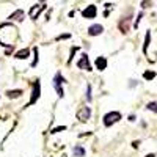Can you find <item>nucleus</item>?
Wrapping results in <instances>:
<instances>
[{
    "mask_svg": "<svg viewBox=\"0 0 157 157\" xmlns=\"http://www.w3.org/2000/svg\"><path fill=\"white\" fill-rule=\"evenodd\" d=\"M120 30H121V33H129V27H130V16H127V17H123L121 21H120Z\"/></svg>",
    "mask_w": 157,
    "mask_h": 157,
    "instance_id": "obj_7",
    "label": "nucleus"
},
{
    "mask_svg": "<svg viewBox=\"0 0 157 157\" xmlns=\"http://www.w3.org/2000/svg\"><path fill=\"white\" fill-rule=\"evenodd\" d=\"M72 154H74L75 157H85V148L80 146V145H75L74 149H72Z\"/></svg>",
    "mask_w": 157,
    "mask_h": 157,
    "instance_id": "obj_14",
    "label": "nucleus"
},
{
    "mask_svg": "<svg viewBox=\"0 0 157 157\" xmlns=\"http://www.w3.org/2000/svg\"><path fill=\"white\" fill-rule=\"evenodd\" d=\"M24 94V91L22 90H8L6 91V98L8 99H17Z\"/></svg>",
    "mask_w": 157,
    "mask_h": 157,
    "instance_id": "obj_12",
    "label": "nucleus"
},
{
    "mask_svg": "<svg viewBox=\"0 0 157 157\" xmlns=\"http://www.w3.org/2000/svg\"><path fill=\"white\" fill-rule=\"evenodd\" d=\"M68 38H71L69 33H66V35H60V36H57L55 39H57V41H60V39H68Z\"/></svg>",
    "mask_w": 157,
    "mask_h": 157,
    "instance_id": "obj_22",
    "label": "nucleus"
},
{
    "mask_svg": "<svg viewBox=\"0 0 157 157\" xmlns=\"http://www.w3.org/2000/svg\"><path fill=\"white\" fill-rule=\"evenodd\" d=\"M29 55H30V49H22V50H19V52H16V58L17 60H25V58H29Z\"/></svg>",
    "mask_w": 157,
    "mask_h": 157,
    "instance_id": "obj_13",
    "label": "nucleus"
},
{
    "mask_svg": "<svg viewBox=\"0 0 157 157\" xmlns=\"http://www.w3.org/2000/svg\"><path fill=\"white\" fill-rule=\"evenodd\" d=\"M151 5V0H143L141 2V8H148Z\"/></svg>",
    "mask_w": 157,
    "mask_h": 157,
    "instance_id": "obj_23",
    "label": "nucleus"
},
{
    "mask_svg": "<svg viewBox=\"0 0 157 157\" xmlns=\"http://www.w3.org/2000/svg\"><path fill=\"white\" fill-rule=\"evenodd\" d=\"M39 96H41V83H39V80H35L33 88H32V96H30V101H29V104H27V107L36 104L38 99H39Z\"/></svg>",
    "mask_w": 157,
    "mask_h": 157,
    "instance_id": "obj_2",
    "label": "nucleus"
},
{
    "mask_svg": "<svg viewBox=\"0 0 157 157\" xmlns=\"http://www.w3.org/2000/svg\"><path fill=\"white\" fill-rule=\"evenodd\" d=\"M61 157H66V155H61Z\"/></svg>",
    "mask_w": 157,
    "mask_h": 157,
    "instance_id": "obj_27",
    "label": "nucleus"
},
{
    "mask_svg": "<svg viewBox=\"0 0 157 157\" xmlns=\"http://www.w3.org/2000/svg\"><path fill=\"white\" fill-rule=\"evenodd\" d=\"M77 66H78V69H83V71H93L91 69V64H90V58H88V55L86 54H83L82 55V58L77 61Z\"/></svg>",
    "mask_w": 157,
    "mask_h": 157,
    "instance_id": "obj_5",
    "label": "nucleus"
},
{
    "mask_svg": "<svg viewBox=\"0 0 157 157\" xmlns=\"http://www.w3.org/2000/svg\"><path fill=\"white\" fill-rule=\"evenodd\" d=\"M149 43H151V32L148 30L146 32V36H145V44H143V54H148V47H149Z\"/></svg>",
    "mask_w": 157,
    "mask_h": 157,
    "instance_id": "obj_15",
    "label": "nucleus"
},
{
    "mask_svg": "<svg viewBox=\"0 0 157 157\" xmlns=\"http://www.w3.org/2000/svg\"><path fill=\"white\" fill-rule=\"evenodd\" d=\"M102 120H104V126H105V127H110V126L116 124L118 121L121 120V113H120V112H109V113L104 115Z\"/></svg>",
    "mask_w": 157,
    "mask_h": 157,
    "instance_id": "obj_1",
    "label": "nucleus"
},
{
    "mask_svg": "<svg viewBox=\"0 0 157 157\" xmlns=\"http://www.w3.org/2000/svg\"><path fill=\"white\" fill-rule=\"evenodd\" d=\"M143 78H145V80H152V78H155V72L154 71H145L143 72Z\"/></svg>",
    "mask_w": 157,
    "mask_h": 157,
    "instance_id": "obj_16",
    "label": "nucleus"
},
{
    "mask_svg": "<svg viewBox=\"0 0 157 157\" xmlns=\"http://www.w3.org/2000/svg\"><path fill=\"white\" fill-rule=\"evenodd\" d=\"M90 116H91V109L90 107H82L80 110L77 112V120L80 121V123H86L90 120Z\"/></svg>",
    "mask_w": 157,
    "mask_h": 157,
    "instance_id": "obj_4",
    "label": "nucleus"
},
{
    "mask_svg": "<svg viewBox=\"0 0 157 157\" xmlns=\"http://www.w3.org/2000/svg\"><path fill=\"white\" fill-rule=\"evenodd\" d=\"M145 157H155V154H148V155H145Z\"/></svg>",
    "mask_w": 157,
    "mask_h": 157,
    "instance_id": "obj_25",
    "label": "nucleus"
},
{
    "mask_svg": "<svg viewBox=\"0 0 157 157\" xmlns=\"http://www.w3.org/2000/svg\"><path fill=\"white\" fill-rule=\"evenodd\" d=\"M44 5H35L32 10H30V13H29V14H30V17L35 21V19H38V16L39 14H41V11H44Z\"/></svg>",
    "mask_w": 157,
    "mask_h": 157,
    "instance_id": "obj_10",
    "label": "nucleus"
},
{
    "mask_svg": "<svg viewBox=\"0 0 157 157\" xmlns=\"http://www.w3.org/2000/svg\"><path fill=\"white\" fill-rule=\"evenodd\" d=\"M33 52H35V58H33V61H32V64H30L32 68H35L36 64H38V47H35V49H33Z\"/></svg>",
    "mask_w": 157,
    "mask_h": 157,
    "instance_id": "obj_18",
    "label": "nucleus"
},
{
    "mask_svg": "<svg viewBox=\"0 0 157 157\" xmlns=\"http://www.w3.org/2000/svg\"><path fill=\"white\" fill-rule=\"evenodd\" d=\"M63 83H64V77H63L60 72H57V74H55V77H54V88H55V91H57L58 98H63V96H64Z\"/></svg>",
    "mask_w": 157,
    "mask_h": 157,
    "instance_id": "obj_3",
    "label": "nucleus"
},
{
    "mask_svg": "<svg viewBox=\"0 0 157 157\" xmlns=\"http://www.w3.org/2000/svg\"><path fill=\"white\" fill-rule=\"evenodd\" d=\"M41 2H46V0H41Z\"/></svg>",
    "mask_w": 157,
    "mask_h": 157,
    "instance_id": "obj_26",
    "label": "nucleus"
},
{
    "mask_svg": "<svg viewBox=\"0 0 157 157\" xmlns=\"http://www.w3.org/2000/svg\"><path fill=\"white\" fill-rule=\"evenodd\" d=\"M141 17H143V13H140V14L137 16V21H135V24H134V27H135V29L138 27V24H140V21H141Z\"/></svg>",
    "mask_w": 157,
    "mask_h": 157,
    "instance_id": "obj_21",
    "label": "nucleus"
},
{
    "mask_svg": "<svg viewBox=\"0 0 157 157\" xmlns=\"http://www.w3.org/2000/svg\"><path fill=\"white\" fill-rule=\"evenodd\" d=\"M104 32V27L101 24H94V25H91V27L88 29V35L90 36H98V35H102Z\"/></svg>",
    "mask_w": 157,
    "mask_h": 157,
    "instance_id": "obj_9",
    "label": "nucleus"
},
{
    "mask_svg": "<svg viewBox=\"0 0 157 157\" xmlns=\"http://www.w3.org/2000/svg\"><path fill=\"white\" fill-rule=\"evenodd\" d=\"M94 64H96V69H98V71L107 69V58H105V57H98L96 61H94Z\"/></svg>",
    "mask_w": 157,
    "mask_h": 157,
    "instance_id": "obj_11",
    "label": "nucleus"
},
{
    "mask_svg": "<svg viewBox=\"0 0 157 157\" xmlns=\"http://www.w3.org/2000/svg\"><path fill=\"white\" fill-rule=\"evenodd\" d=\"M61 130H66V126H60V127H55V129L52 130L50 134H58V132H61Z\"/></svg>",
    "mask_w": 157,
    "mask_h": 157,
    "instance_id": "obj_19",
    "label": "nucleus"
},
{
    "mask_svg": "<svg viewBox=\"0 0 157 157\" xmlns=\"http://www.w3.org/2000/svg\"><path fill=\"white\" fill-rule=\"evenodd\" d=\"M86 101H88V102L91 101V86H90V85L86 86Z\"/></svg>",
    "mask_w": 157,
    "mask_h": 157,
    "instance_id": "obj_20",
    "label": "nucleus"
},
{
    "mask_svg": "<svg viewBox=\"0 0 157 157\" xmlns=\"http://www.w3.org/2000/svg\"><path fill=\"white\" fill-rule=\"evenodd\" d=\"M96 14H98V8H96L94 5H88V6L82 11V16H83L85 19H94Z\"/></svg>",
    "mask_w": 157,
    "mask_h": 157,
    "instance_id": "obj_6",
    "label": "nucleus"
},
{
    "mask_svg": "<svg viewBox=\"0 0 157 157\" xmlns=\"http://www.w3.org/2000/svg\"><path fill=\"white\" fill-rule=\"evenodd\" d=\"M146 109L151 110V112H154V113H157V102H148Z\"/></svg>",
    "mask_w": 157,
    "mask_h": 157,
    "instance_id": "obj_17",
    "label": "nucleus"
},
{
    "mask_svg": "<svg viewBox=\"0 0 157 157\" xmlns=\"http://www.w3.org/2000/svg\"><path fill=\"white\" fill-rule=\"evenodd\" d=\"M24 17H25L24 10H16L14 13H11L8 19H10V21H16V22H22V21H24Z\"/></svg>",
    "mask_w": 157,
    "mask_h": 157,
    "instance_id": "obj_8",
    "label": "nucleus"
},
{
    "mask_svg": "<svg viewBox=\"0 0 157 157\" xmlns=\"http://www.w3.org/2000/svg\"><path fill=\"white\" fill-rule=\"evenodd\" d=\"M138 145H140V141H134V143H132L134 148H138Z\"/></svg>",
    "mask_w": 157,
    "mask_h": 157,
    "instance_id": "obj_24",
    "label": "nucleus"
}]
</instances>
